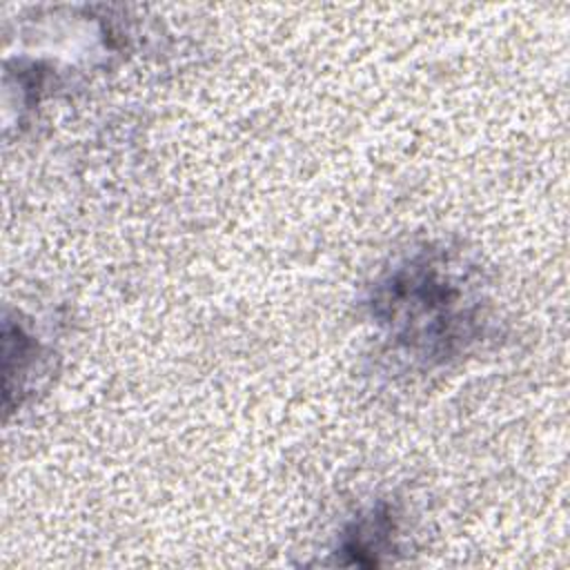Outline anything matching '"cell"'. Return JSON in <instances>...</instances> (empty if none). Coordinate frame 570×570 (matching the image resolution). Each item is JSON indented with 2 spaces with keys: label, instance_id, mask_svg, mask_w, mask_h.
Returning <instances> with one entry per match:
<instances>
[{
  "label": "cell",
  "instance_id": "2",
  "mask_svg": "<svg viewBox=\"0 0 570 570\" xmlns=\"http://www.w3.org/2000/svg\"><path fill=\"white\" fill-rule=\"evenodd\" d=\"M396 519L387 503H379L365 514L356 517V521L345 530L341 550L350 554V563L358 566H376L381 554L394 550Z\"/></svg>",
  "mask_w": 570,
  "mask_h": 570
},
{
  "label": "cell",
  "instance_id": "1",
  "mask_svg": "<svg viewBox=\"0 0 570 570\" xmlns=\"http://www.w3.org/2000/svg\"><path fill=\"white\" fill-rule=\"evenodd\" d=\"M367 305L387 341L425 363L463 354L485 325V301L474 272L434 247L392 263L372 285Z\"/></svg>",
  "mask_w": 570,
  "mask_h": 570
}]
</instances>
